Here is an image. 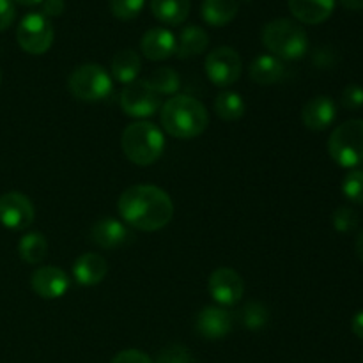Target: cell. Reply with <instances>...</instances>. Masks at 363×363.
<instances>
[{
    "instance_id": "7",
    "label": "cell",
    "mask_w": 363,
    "mask_h": 363,
    "mask_svg": "<svg viewBox=\"0 0 363 363\" xmlns=\"http://www.w3.org/2000/svg\"><path fill=\"white\" fill-rule=\"evenodd\" d=\"M53 27L43 13H30L20 21L16 41L23 52L30 55H43L53 45Z\"/></svg>"
},
{
    "instance_id": "6",
    "label": "cell",
    "mask_w": 363,
    "mask_h": 363,
    "mask_svg": "<svg viewBox=\"0 0 363 363\" xmlns=\"http://www.w3.org/2000/svg\"><path fill=\"white\" fill-rule=\"evenodd\" d=\"M328 152L337 165L357 169L363 162V119H350L337 126L328 138Z\"/></svg>"
},
{
    "instance_id": "8",
    "label": "cell",
    "mask_w": 363,
    "mask_h": 363,
    "mask_svg": "<svg viewBox=\"0 0 363 363\" xmlns=\"http://www.w3.org/2000/svg\"><path fill=\"white\" fill-rule=\"evenodd\" d=\"M119 105L128 117L133 119H147L152 117L162 106V98L158 92L147 84V80H135L124 85L121 92Z\"/></svg>"
},
{
    "instance_id": "38",
    "label": "cell",
    "mask_w": 363,
    "mask_h": 363,
    "mask_svg": "<svg viewBox=\"0 0 363 363\" xmlns=\"http://www.w3.org/2000/svg\"><path fill=\"white\" fill-rule=\"evenodd\" d=\"M354 248H357L358 259L363 262V230L358 234V240H357V245H354Z\"/></svg>"
},
{
    "instance_id": "28",
    "label": "cell",
    "mask_w": 363,
    "mask_h": 363,
    "mask_svg": "<svg viewBox=\"0 0 363 363\" xmlns=\"http://www.w3.org/2000/svg\"><path fill=\"white\" fill-rule=\"evenodd\" d=\"M342 194L353 204H363V170L351 169L342 181Z\"/></svg>"
},
{
    "instance_id": "31",
    "label": "cell",
    "mask_w": 363,
    "mask_h": 363,
    "mask_svg": "<svg viewBox=\"0 0 363 363\" xmlns=\"http://www.w3.org/2000/svg\"><path fill=\"white\" fill-rule=\"evenodd\" d=\"M155 363H195L190 351L184 346H169L160 351Z\"/></svg>"
},
{
    "instance_id": "27",
    "label": "cell",
    "mask_w": 363,
    "mask_h": 363,
    "mask_svg": "<svg viewBox=\"0 0 363 363\" xmlns=\"http://www.w3.org/2000/svg\"><path fill=\"white\" fill-rule=\"evenodd\" d=\"M238 319H240L243 328L257 332V330H262L264 326H268L269 311L266 308V305L259 303V301H248L247 305L241 307Z\"/></svg>"
},
{
    "instance_id": "40",
    "label": "cell",
    "mask_w": 363,
    "mask_h": 363,
    "mask_svg": "<svg viewBox=\"0 0 363 363\" xmlns=\"http://www.w3.org/2000/svg\"><path fill=\"white\" fill-rule=\"evenodd\" d=\"M0 85H2V73H0Z\"/></svg>"
},
{
    "instance_id": "14",
    "label": "cell",
    "mask_w": 363,
    "mask_h": 363,
    "mask_svg": "<svg viewBox=\"0 0 363 363\" xmlns=\"http://www.w3.org/2000/svg\"><path fill=\"white\" fill-rule=\"evenodd\" d=\"M140 52L152 62H162L176 53V35L162 27L149 28L140 41Z\"/></svg>"
},
{
    "instance_id": "22",
    "label": "cell",
    "mask_w": 363,
    "mask_h": 363,
    "mask_svg": "<svg viewBox=\"0 0 363 363\" xmlns=\"http://www.w3.org/2000/svg\"><path fill=\"white\" fill-rule=\"evenodd\" d=\"M191 9V0H151V13L162 23L177 27L186 21Z\"/></svg>"
},
{
    "instance_id": "4",
    "label": "cell",
    "mask_w": 363,
    "mask_h": 363,
    "mask_svg": "<svg viewBox=\"0 0 363 363\" xmlns=\"http://www.w3.org/2000/svg\"><path fill=\"white\" fill-rule=\"evenodd\" d=\"M261 38L266 50L282 62L301 59L308 50V38L305 28L287 18H279L266 23Z\"/></svg>"
},
{
    "instance_id": "39",
    "label": "cell",
    "mask_w": 363,
    "mask_h": 363,
    "mask_svg": "<svg viewBox=\"0 0 363 363\" xmlns=\"http://www.w3.org/2000/svg\"><path fill=\"white\" fill-rule=\"evenodd\" d=\"M14 2L25 7H34V6H39V4H43V0H14Z\"/></svg>"
},
{
    "instance_id": "25",
    "label": "cell",
    "mask_w": 363,
    "mask_h": 363,
    "mask_svg": "<svg viewBox=\"0 0 363 363\" xmlns=\"http://www.w3.org/2000/svg\"><path fill=\"white\" fill-rule=\"evenodd\" d=\"M20 259L27 264H39L48 254V241L43 233H27L18 243Z\"/></svg>"
},
{
    "instance_id": "5",
    "label": "cell",
    "mask_w": 363,
    "mask_h": 363,
    "mask_svg": "<svg viewBox=\"0 0 363 363\" xmlns=\"http://www.w3.org/2000/svg\"><path fill=\"white\" fill-rule=\"evenodd\" d=\"M67 89L78 101L96 103L110 98L113 92V82L108 71L99 64H84L74 67L69 74Z\"/></svg>"
},
{
    "instance_id": "23",
    "label": "cell",
    "mask_w": 363,
    "mask_h": 363,
    "mask_svg": "<svg viewBox=\"0 0 363 363\" xmlns=\"http://www.w3.org/2000/svg\"><path fill=\"white\" fill-rule=\"evenodd\" d=\"M238 0H204L201 7L202 20L211 27H225L238 16Z\"/></svg>"
},
{
    "instance_id": "1",
    "label": "cell",
    "mask_w": 363,
    "mask_h": 363,
    "mask_svg": "<svg viewBox=\"0 0 363 363\" xmlns=\"http://www.w3.org/2000/svg\"><path fill=\"white\" fill-rule=\"evenodd\" d=\"M124 223L144 233L162 230L172 222L174 202L155 184H133L121 194L117 202Z\"/></svg>"
},
{
    "instance_id": "41",
    "label": "cell",
    "mask_w": 363,
    "mask_h": 363,
    "mask_svg": "<svg viewBox=\"0 0 363 363\" xmlns=\"http://www.w3.org/2000/svg\"><path fill=\"white\" fill-rule=\"evenodd\" d=\"M245 2H250V0H245Z\"/></svg>"
},
{
    "instance_id": "29",
    "label": "cell",
    "mask_w": 363,
    "mask_h": 363,
    "mask_svg": "<svg viewBox=\"0 0 363 363\" xmlns=\"http://www.w3.org/2000/svg\"><path fill=\"white\" fill-rule=\"evenodd\" d=\"M145 0H110V11L117 20L131 21L142 13Z\"/></svg>"
},
{
    "instance_id": "34",
    "label": "cell",
    "mask_w": 363,
    "mask_h": 363,
    "mask_svg": "<svg viewBox=\"0 0 363 363\" xmlns=\"http://www.w3.org/2000/svg\"><path fill=\"white\" fill-rule=\"evenodd\" d=\"M14 16H16V11H14L13 0H0V32L11 27Z\"/></svg>"
},
{
    "instance_id": "37",
    "label": "cell",
    "mask_w": 363,
    "mask_h": 363,
    "mask_svg": "<svg viewBox=\"0 0 363 363\" xmlns=\"http://www.w3.org/2000/svg\"><path fill=\"white\" fill-rule=\"evenodd\" d=\"M340 2H342V6L347 7V9H363V0H340Z\"/></svg>"
},
{
    "instance_id": "9",
    "label": "cell",
    "mask_w": 363,
    "mask_h": 363,
    "mask_svg": "<svg viewBox=\"0 0 363 363\" xmlns=\"http://www.w3.org/2000/svg\"><path fill=\"white\" fill-rule=\"evenodd\" d=\"M206 77L209 78L216 87H230L236 84L241 77L243 62H241L240 53L230 46H220L209 52L204 60Z\"/></svg>"
},
{
    "instance_id": "15",
    "label": "cell",
    "mask_w": 363,
    "mask_h": 363,
    "mask_svg": "<svg viewBox=\"0 0 363 363\" xmlns=\"http://www.w3.org/2000/svg\"><path fill=\"white\" fill-rule=\"evenodd\" d=\"M337 117V106L330 96H315L305 103L301 110V121L312 131H325Z\"/></svg>"
},
{
    "instance_id": "19",
    "label": "cell",
    "mask_w": 363,
    "mask_h": 363,
    "mask_svg": "<svg viewBox=\"0 0 363 363\" xmlns=\"http://www.w3.org/2000/svg\"><path fill=\"white\" fill-rule=\"evenodd\" d=\"M286 73V66L280 59L273 57L272 53H262L252 60L248 67V74L257 85H273L282 80Z\"/></svg>"
},
{
    "instance_id": "18",
    "label": "cell",
    "mask_w": 363,
    "mask_h": 363,
    "mask_svg": "<svg viewBox=\"0 0 363 363\" xmlns=\"http://www.w3.org/2000/svg\"><path fill=\"white\" fill-rule=\"evenodd\" d=\"M289 9L301 23L319 25L332 16L335 0H289Z\"/></svg>"
},
{
    "instance_id": "16",
    "label": "cell",
    "mask_w": 363,
    "mask_h": 363,
    "mask_svg": "<svg viewBox=\"0 0 363 363\" xmlns=\"http://www.w3.org/2000/svg\"><path fill=\"white\" fill-rule=\"evenodd\" d=\"M106 273H108V262H106L103 255L94 254V252L82 254L73 264L74 280L84 287H92L101 284L105 280Z\"/></svg>"
},
{
    "instance_id": "20",
    "label": "cell",
    "mask_w": 363,
    "mask_h": 363,
    "mask_svg": "<svg viewBox=\"0 0 363 363\" xmlns=\"http://www.w3.org/2000/svg\"><path fill=\"white\" fill-rule=\"evenodd\" d=\"M209 45L208 32L197 25H188L176 35V53L179 59H190L206 52Z\"/></svg>"
},
{
    "instance_id": "24",
    "label": "cell",
    "mask_w": 363,
    "mask_h": 363,
    "mask_svg": "<svg viewBox=\"0 0 363 363\" xmlns=\"http://www.w3.org/2000/svg\"><path fill=\"white\" fill-rule=\"evenodd\" d=\"M215 112L216 116L227 123L240 121L247 112V103L240 92L222 91L215 99Z\"/></svg>"
},
{
    "instance_id": "26",
    "label": "cell",
    "mask_w": 363,
    "mask_h": 363,
    "mask_svg": "<svg viewBox=\"0 0 363 363\" xmlns=\"http://www.w3.org/2000/svg\"><path fill=\"white\" fill-rule=\"evenodd\" d=\"M147 84L160 96H176L181 89V78L174 67H158L147 78Z\"/></svg>"
},
{
    "instance_id": "3",
    "label": "cell",
    "mask_w": 363,
    "mask_h": 363,
    "mask_svg": "<svg viewBox=\"0 0 363 363\" xmlns=\"http://www.w3.org/2000/svg\"><path fill=\"white\" fill-rule=\"evenodd\" d=\"M165 135L155 123L137 121L124 128L121 137V147L124 156L131 163L140 167H149L162 158L165 151Z\"/></svg>"
},
{
    "instance_id": "11",
    "label": "cell",
    "mask_w": 363,
    "mask_h": 363,
    "mask_svg": "<svg viewBox=\"0 0 363 363\" xmlns=\"http://www.w3.org/2000/svg\"><path fill=\"white\" fill-rule=\"evenodd\" d=\"M208 291L220 307H233L243 298V277L233 268H216L209 275Z\"/></svg>"
},
{
    "instance_id": "17",
    "label": "cell",
    "mask_w": 363,
    "mask_h": 363,
    "mask_svg": "<svg viewBox=\"0 0 363 363\" xmlns=\"http://www.w3.org/2000/svg\"><path fill=\"white\" fill-rule=\"evenodd\" d=\"M131 233L128 225L116 218H103L96 222L91 229V240L94 241L98 247L105 248V250H112V248H119L130 241Z\"/></svg>"
},
{
    "instance_id": "35",
    "label": "cell",
    "mask_w": 363,
    "mask_h": 363,
    "mask_svg": "<svg viewBox=\"0 0 363 363\" xmlns=\"http://www.w3.org/2000/svg\"><path fill=\"white\" fill-rule=\"evenodd\" d=\"M43 14L46 18H57L64 13L66 9V2L64 0H43Z\"/></svg>"
},
{
    "instance_id": "30",
    "label": "cell",
    "mask_w": 363,
    "mask_h": 363,
    "mask_svg": "<svg viewBox=\"0 0 363 363\" xmlns=\"http://www.w3.org/2000/svg\"><path fill=\"white\" fill-rule=\"evenodd\" d=\"M332 220H333V227H335V230H339V233H351V230L357 229L358 223H360V216H358V213L354 211V209L346 208V206L337 209V211L333 213Z\"/></svg>"
},
{
    "instance_id": "2",
    "label": "cell",
    "mask_w": 363,
    "mask_h": 363,
    "mask_svg": "<svg viewBox=\"0 0 363 363\" xmlns=\"http://www.w3.org/2000/svg\"><path fill=\"white\" fill-rule=\"evenodd\" d=\"M160 121H162L163 130L170 137L179 138V140H191L195 137H201L208 130L209 113L197 98L176 94L167 99V103H163Z\"/></svg>"
},
{
    "instance_id": "32",
    "label": "cell",
    "mask_w": 363,
    "mask_h": 363,
    "mask_svg": "<svg viewBox=\"0 0 363 363\" xmlns=\"http://www.w3.org/2000/svg\"><path fill=\"white\" fill-rule=\"evenodd\" d=\"M342 105L347 110H360L363 106V87L358 84H350L342 91Z\"/></svg>"
},
{
    "instance_id": "33",
    "label": "cell",
    "mask_w": 363,
    "mask_h": 363,
    "mask_svg": "<svg viewBox=\"0 0 363 363\" xmlns=\"http://www.w3.org/2000/svg\"><path fill=\"white\" fill-rule=\"evenodd\" d=\"M110 363H155L147 353L140 350H124L113 357Z\"/></svg>"
},
{
    "instance_id": "21",
    "label": "cell",
    "mask_w": 363,
    "mask_h": 363,
    "mask_svg": "<svg viewBox=\"0 0 363 363\" xmlns=\"http://www.w3.org/2000/svg\"><path fill=\"white\" fill-rule=\"evenodd\" d=\"M142 69V60L137 52L133 50H121L113 55L112 64H110V73H112L113 80L119 84H131V82L138 80V74Z\"/></svg>"
},
{
    "instance_id": "13",
    "label": "cell",
    "mask_w": 363,
    "mask_h": 363,
    "mask_svg": "<svg viewBox=\"0 0 363 363\" xmlns=\"http://www.w3.org/2000/svg\"><path fill=\"white\" fill-rule=\"evenodd\" d=\"M233 314L223 307H213V305L202 308L195 318V330L206 340L225 339L233 330Z\"/></svg>"
},
{
    "instance_id": "36",
    "label": "cell",
    "mask_w": 363,
    "mask_h": 363,
    "mask_svg": "<svg viewBox=\"0 0 363 363\" xmlns=\"http://www.w3.org/2000/svg\"><path fill=\"white\" fill-rule=\"evenodd\" d=\"M351 330H353V333L358 337V339H363V311L357 312V314L353 315V321H351Z\"/></svg>"
},
{
    "instance_id": "12",
    "label": "cell",
    "mask_w": 363,
    "mask_h": 363,
    "mask_svg": "<svg viewBox=\"0 0 363 363\" xmlns=\"http://www.w3.org/2000/svg\"><path fill=\"white\" fill-rule=\"evenodd\" d=\"M30 286L43 300H59L69 291V277L59 266H41L32 273Z\"/></svg>"
},
{
    "instance_id": "10",
    "label": "cell",
    "mask_w": 363,
    "mask_h": 363,
    "mask_svg": "<svg viewBox=\"0 0 363 363\" xmlns=\"http://www.w3.org/2000/svg\"><path fill=\"white\" fill-rule=\"evenodd\" d=\"M35 209L30 199L20 191L0 195V223L11 230H25L34 223Z\"/></svg>"
}]
</instances>
